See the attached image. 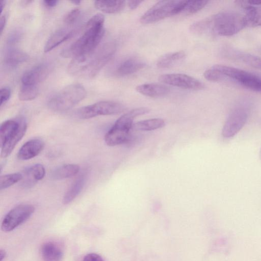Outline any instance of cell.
Instances as JSON below:
<instances>
[{"label": "cell", "instance_id": "1", "mask_svg": "<svg viewBox=\"0 0 261 261\" xmlns=\"http://www.w3.org/2000/svg\"><path fill=\"white\" fill-rule=\"evenodd\" d=\"M247 27L243 13L233 11L220 12L193 23L191 31L195 34L210 33L220 36H231Z\"/></svg>", "mask_w": 261, "mask_h": 261}, {"label": "cell", "instance_id": "2", "mask_svg": "<svg viewBox=\"0 0 261 261\" xmlns=\"http://www.w3.org/2000/svg\"><path fill=\"white\" fill-rule=\"evenodd\" d=\"M104 16L100 13L93 16L86 23L83 33L70 45L63 49L61 55L72 59L87 55L95 50L105 34Z\"/></svg>", "mask_w": 261, "mask_h": 261}, {"label": "cell", "instance_id": "3", "mask_svg": "<svg viewBox=\"0 0 261 261\" xmlns=\"http://www.w3.org/2000/svg\"><path fill=\"white\" fill-rule=\"evenodd\" d=\"M115 50L114 43H106L87 55L73 59L68 65V72L82 78L94 77L112 58Z\"/></svg>", "mask_w": 261, "mask_h": 261}, {"label": "cell", "instance_id": "4", "mask_svg": "<svg viewBox=\"0 0 261 261\" xmlns=\"http://www.w3.org/2000/svg\"><path fill=\"white\" fill-rule=\"evenodd\" d=\"M204 76L211 82L229 80L247 89L261 92L260 77L233 67L215 65L205 70Z\"/></svg>", "mask_w": 261, "mask_h": 261}, {"label": "cell", "instance_id": "5", "mask_svg": "<svg viewBox=\"0 0 261 261\" xmlns=\"http://www.w3.org/2000/svg\"><path fill=\"white\" fill-rule=\"evenodd\" d=\"M86 95V91L82 85L70 84L53 96L48 102V107L54 111H65L84 99Z\"/></svg>", "mask_w": 261, "mask_h": 261}, {"label": "cell", "instance_id": "6", "mask_svg": "<svg viewBox=\"0 0 261 261\" xmlns=\"http://www.w3.org/2000/svg\"><path fill=\"white\" fill-rule=\"evenodd\" d=\"M187 1H161L150 8L140 18L143 24L157 22L181 13Z\"/></svg>", "mask_w": 261, "mask_h": 261}, {"label": "cell", "instance_id": "7", "mask_svg": "<svg viewBox=\"0 0 261 261\" xmlns=\"http://www.w3.org/2000/svg\"><path fill=\"white\" fill-rule=\"evenodd\" d=\"M124 109V106L119 102L101 101L79 109L75 114L80 119H87L100 115L120 114Z\"/></svg>", "mask_w": 261, "mask_h": 261}, {"label": "cell", "instance_id": "8", "mask_svg": "<svg viewBox=\"0 0 261 261\" xmlns=\"http://www.w3.org/2000/svg\"><path fill=\"white\" fill-rule=\"evenodd\" d=\"M249 113L247 103H242L233 109L223 125L222 135L226 138L235 136L245 125Z\"/></svg>", "mask_w": 261, "mask_h": 261}, {"label": "cell", "instance_id": "9", "mask_svg": "<svg viewBox=\"0 0 261 261\" xmlns=\"http://www.w3.org/2000/svg\"><path fill=\"white\" fill-rule=\"evenodd\" d=\"M35 207L30 204H21L11 209L5 216L1 225L2 230L8 232L26 221L33 214Z\"/></svg>", "mask_w": 261, "mask_h": 261}, {"label": "cell", "instance_id": "10", "mask_svg": "<svg viewBox=\"0 0 261 261\" xmlns=\"http://www.w3.org/2000/svg\"><path fill=\"white\" fill-rule=\"evenodd\" d=\"M133 125L120 118L105 136L106 143L110 146L124 144L128 141Z\"/></svg>", "mask_w": 261, "mask_h": 261}, {"label": "cell", "instance_id": "11", "mask_svg": "<svg viewBox=\"0 0 261 261\" xmlns=\"http://www.w3.org/2000/svg\"><path fill=\"white\" fill-rule=\"evenodd\" d=\"M159 81L166 85L185 89L199 90L204 88V85L200 81L185 74H163L159 76Z\"/></svg>", "mask_w": 261, "mask_h": 261}, {"label": "cell", "instance_id": "12", "mask_svg": "<svg viewBox=\"0 0 261 261\" xmlns=\"http://www.w3.org/2000/svg\"><path fill=\"white\" fill-rule=\"evenodd\" d=\"M51 70L50 66L47 63H41L27 71L23 75L21 82L24 85H37L45 80Z\"/></svg>", "mask_w": 261, "mask_h": 261}, {"label": "cell", "instance_id": "13", "mask_svg": "<svg viewBox=\"0 0 261 261\" xmlns=\"http://www.w3.org/2000/svg\"><path fill=\"white\" fill-rule=\"evenodd\" d=\"M44 142L40 139H33L26 142L20 148L17 158L21 161H27L37 156L43 150Z\"/></svg>", "mask_w": 261, "mask_h": 261}, {"label": "cell", "instance_id": "14", "mask_svg": "<svg viewBox=\"0 0 261 261\" xmlns=\"http://www.w3.org/2000/svg\"><path fill=\"white\" fill-rule=\"evenodd\" d=\"M236 3L243 9L247 27L261 26V6H253L246 1H238Z\"/></svg>", "mask_w": 261, "mask_h": 261}, {"label": "cell", "instance_id": "15", "mask_svg": "<svg viewBox=\"0 0 261 261\" xmlns=\"http://www.w3.org/2000/svg\"><path fill=\"white\" fill-rule=\"evenodd\" d=\"M22 174L21 186L28 188L33 186L37 181L44 178L45 169L42 165L36 164L25 169Z\"/></svg>", "mask_w": 261, "mask_h": 261}, {"label": "cell", "instance_id": "16", "mask_svg": "<svg viewBox=\"0 0 261 261\" xmlns=\"http://www.w3.org/2000/svg\"><path fill=\"white\" fill-rule=\"evenodd\" d=\"M224 54L226 57L261 70V58L259 57L232 48H227Z\"/></svg>", "mask_w": 261, "mask_h": 261}, {"label": "cell", "instance_id": "17", "mask_svg": "<svg viewBox=\"0 0 261 261\" xmlns=\"http://www.w3.org/2000/svg\"><path fill=\"white\" fill-rule=\"evenodd\" d=\"M145 66V62L136 57H129L122 61L116 69V74L123 76L134 73Z\"/></svg>", "mask_w": 261, "mask_h": 261}, {"label": "cell", "instance_id": "18", "mask_svg": "<svg viewBox=\"0 0 261 261\" xmlns=\"http://www.w3.org/2000/svg\"><path fill=\"white\" fill-rule=\"evenodd\" d=\"M20 126L18 132L9 140L1 148V156L5 158L8 156L17 144L20 141L25 135L27 129V123L24 118H20Z\"/></svg>", "mask_w": 261, "mask_h": 261}, {"label": "cell", "instance_id": "19", "mask_svg": "<svg viewBox=\"0 0 261 261\" xmlns=\"http://www.w3.org/2000/svg\"><path fill=\"white\" fill-rule=\"evenodd\" d=\"M136 89L140 94L150 97H163L169 92V89L167 86L156 83L140 85Z\"/></svg>", "mask_w": 261, "mask_h": 261}, {"label": "cell", "instance_id": "20", "mask_svg": "<svg viewBox=\"0 0 261 261\" xmlns=\"http://www.w3.org/2000/svg\"><path fill=\"white\" fill-rule=\"evenodd\" d=\"M74 33L73 30L60 29L55 32L49 38L44 47L45 53L48 52L62 42L69 39Z\"/></svg>", "mask_w": 261, "mask_h": 261}, {"label": "cell", "instance_id": "21", "mask_svg": "<svg viewBox=\"0 0 261 261\" xmlns=\"http://www.w3.org/2000/svg\"><path fill=\"white\" fill-rule=\"evenodd\" d=\"M40 253L43 261H61L63 256L60 248L51 242L42 245Z\"/></svg>", "mask_w": 261, "mask_h": 261}, {"label": "cell", "instance_id": "22", "mask_svg": "<svg viewBox=\"0 0 261 261\" xmlns=\"http://www.w3.org/2000/svg\"><path fill=\"white\" fill-rule=\"evenodd\" d=\"M20 126L19 119L18 120H8L3 122L0 126L1 147L3 146L18 132Z\"/></svg>", "mask_w": 261, "mask_h": 261}, {"label": "cell", "instance_id": "23", "mask_svg": "<svg viewBox=\"0 0 261 261\" xmlns=\"http://www.w3.org/2000/svg\"><path fill=\"white\" fill-rule=\"evenodd\" d=\"M86 179L85 173H83L72 184L63 196L64 204L70 203L79 195L84 188Z\"/></svg>", "mask_w": 261, "mask_h": 261}, {"label": "cell", "instance_id": "24", "mask_svg": "<svg viewBox=\"0 0 261 261\" xmlns=\"http://www.w3.org/2000/svg\"><path fill=\"white\" fill-rule=\"evenodd\" d=\"M80 170V166L74 164H66L55 169L51 176L53 179L60 180L70 178L77 174Z\"/></svg>", "mask_w": 261, "mask_h": 261}, {"label": "cell", "instance_id": "25", "mask_svg": "<svg viewBox=\"0 0 261 261\" xmlns=\"http://www.w3.org/2000/svg\"><path fill=\"white\" fill-rule=\"evenodd\" d=\"M124 1H96L94 6L98 10L106 13L113 14L121 11L125 7Z\"/></svg>", "mask_w": 261, "mask_h": 261}, {"label": "cell", "instance_id": "26", "mask_svg": "<svg viewBox=\"0 0 261 261\" xmlns=\"http://www.w3.org/2000/svg\"><path fill=\"white\" fill-rule=\"evenodd\" d=\"M184 51L170 53L162 56L158 60L156 65L160 68H168L179 63L185 58Z\"/></svg>", "mask_w": 261, "mask_h": 261}, {"label": "cell", "instance_id": "27", "mask_svg": "<svg viewBox=\"0 0 261 261\" xmlns=\"http://www.w3.org/2000/svg\"><path fill=\"white\" fill-rule=\"evenodd\" d=\"M165 121L161 118H153L138 121L133 124V129L141 131H150L163 127Z\"/></svg>", "mask_w": 261, "mask_h": 261}, {"label": "cell", "instance_id": "28", "mask_svg": "<svg viewBox=\"0 0 261 261\" xmlns=\"http://www.w3.org/2000/svg\"><path fill=\"white\" fill-rule=\"evenodd\" d=\"M29 56L24 52L12 48L9 49L5 56V62L9 66H14L27 61Z\"/></svg>", "mask_w": 261, "mask_h": 261}, {"label": "cell", "instance_id": "29", "mask_svg": "<svg viewBox=\"0 0 261 261\" xmlns=\"http://www.w3.org/2000/svg\"><path fill=\"white\" fill-rule=\"evenodd\" d=\"M38 93L37 85L22 84L18 93V98L21 101H30L35 99Z\"/></svg>", "mask_w": 261, "mask_h": 261}, {"label": "cell", "instance_id": "30", "mask_svg": "<svg viewBox=\"0 0 261 261\" xmlns=\"http://www.w3.org/2000/svg\"><path fill=\"white\" fill-rule=\"evenodd\" d=\"M208 2L207 1H187L180 14L184 16L192 15L201 10Z\"/></svg>", "mask_w": 261, "mask_h": 261}, {"label": "cell", "instance_id": "31", "mask_svg": "<svg viewBox=\"0 0 261 261\" xmlns=\"http://www.w3.org/2000/svg\"><path fill=\"white\" fill-rule=\"evenodd\" d=\"M23 178L22 173L19 172L10 173L2 175L0 177V189H6Z\"/></svg>", "mask_w": 261, "mask_h": 261}, {"label": "cell", "instance_id": "32", "mask_svg": "<svg viewBox=\"0 0 261 261\" xmlns=\"http://www.w3.org/2000/svg\"><path fill=\"white\" fill-rule=\"evenodd\" d=\"M80 13L81 11L79 9H73L64 16L63 21L67 24H72L76 21L80 15Z\"/></svg>", "mask_w": 261, "mask_h": 261}, {"label": "cell", "instance_id": "33", "mask_svg": "<svg viewBox=\"0 0 261 261\" xmlns=\"http://www.w3.org/2000/svg\"><path fill=\"white\" fill-rule=\"evenodd\" d=\"M1 106L4 105L10 97L11 90L8 87H4L1 89Z\"/></svg>", "mask_w": 261, "mask_h": 261}, {"label": "cell", "instance_id": "34", "mask_svg": "<svg viewBox=\"0 0 261 261\" xmlns=\"http://www.w3.org/2000/svg\"><path fill=\"white\" fill-rule=\"evenodd\" d=\"M83 261H104L98 254L94 253H88L83 258Z\"/></svg>", "mask_w": 261, "mask_h": 261}, {"label": "cell", "instance_id": "35", "mask_svg": "<svg viewBox=\"0 0 261 261\" xmlns=\"http://www.w3.org/2000/svg\"><path fill=\"white\" fill-rule=\"evenodd\" d=\"M20 36L19 32H15L12 33L8 38V43L10 44L15 43L19 40Z\"/></svg>", "mask_w": 261, "mask_h": 261}, {"label": "cell", "instance_id": "36", "mask_svg": "<svg viewBox=\"0 0 261 261\" xmlns=\"http://www.w3.org/2000/svg\"><path fill=\"white\" fill-rule=\"evenodd\" d=\"M142 2L141 1H129L127 2V5L130 9L134 10L138 8Z\"/></svg>", "mask_w": 261, "mask_h": 261}, {"label": "cell", "instance_id": "37", "mask_svg": "<svg viewBox=\"0 0 261 261\" xmlns=\"http://www.w3.org/2000/svg\"><path fill=\"white\" fill-rule=\"evenodd\" d=\"M59 1L57 0H46L43 1L44 4L48 7H54L56 6Z\"/></svg>", "mask_w": 261, "mask_h": 261}, {"label": "cell", "instance_id": "38", "mask_svg": "<svg viewBox=\"0 0 261 261\" xmlns=\"http://www.w3.org/2000/svg\"><path fill=\"white\" fill-rule=\"evenodd\" d=\"M6 22V16L5 15L2 16L1 17V19H0V32L1 34L2 33L3 30L5 28Z\"/></svg>", "mask_w": 261, "mask_h": 261}, {"label": "cell", "instance_id": "39", "mask_svg": "<svg viewBox=\"0 0 261 261\" xmlns=\"http://www.w3.org/2000/svg\"><path fill=\"white\" fill-rule=\"evenodd\" d=\"M246 1L248 4L251 5L261 6V0H250Z\"/></svg>", "mask_w": 261, "mask_h": 261}, {"label": "cell", "instance_id": "40", "mask_svg": "<svg viewBox=\"0 0 261 261\" xmlns=\"http://www.w3.org/2000/svg\"><path fill=\"white\" fill-rule=\"evenodd\" d=\"M7 253L5 250L1 249L0 250V260L2 261L6 256Z\"/></svg>", "mask_w": 261, "mask_h": 261}, {"label": "cell", "instance_id": "41", "mask_svg": "<svg viewBox=\"0 0 261 261\" xmlns=\"http://www.w3.org/2000/svg\"><path fill=\"white\" fill-rule=\"evenodd\" d=\"M5 5H6V1H2L1 2V7H0V8H1V15L2 14V13L3 11V9L5 6Z\"/></svg>", "mask_w": 261, "mask_h": 261}, {"label": "cell", "instance_id": "42", "mask_svg": "<svg viewBox=\"0 0 261 261\" xmlns=\"http://www.w3.org/2000/svg\"><path fill=\"white\" fill-rule=\"evenodd\" d=\"M70 2L72 3V4H75V5H79L80 4L81 1H79V0H72V1H70Z\"/></svg>", "mask_w": 261, "mask_h": 261}, {"label": "cell", "instance_id": "43", "mask_svg": "<svg viewBox=\"0 0 261 261\" xmlns=\"http://www.w3.org/2000/svg\"><path fill=\"white\" fill-rule=\"evenodd\" d=\"M259 159H260V160L261 161V149H260V152H259Z\"/></svg>", "mask_w": 261, "mask_h": 261}, {"label": "cell", "instance_id": "44", "mask_svg": "<svg viewBox=\"0 0 261 261\" xmlns=\"http://www.w3.org/2000/svg\"><path fill=\"white\" fill-rule=\"evenodd\" d=\"M259 50H260V53H261V48H260Z\"/></svg>", "mask_w": 261, "mask_h": 261}]
</instances>
